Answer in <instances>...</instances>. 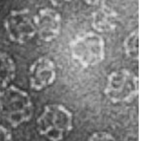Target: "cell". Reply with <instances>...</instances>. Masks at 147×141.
I'll use <instances>...</instances> for the list:
<instances>
[{"mask_svg":"<svg viewBox=\"0 0 147 141\" xmlns=\"http://www.w3.org/2000/svg\"><path fill=\"white\" fill-rule=\"evenodd\" d=\"M110 0H83V1L90 6H99L105 5Z\"/></svg>","mask_w":147,"mask_h":141,"instance_id":"13","label":"cell"},{"mask_svg":"<svg viewBox=\"0 0 147 141\" xmlns=\"http://www.w3.org/2000/svg\"><path fill=\"white\" fill-rule=\"evenodd\" d=\"M16 73L17 66L13 57L0 50V90L11 84Z\"/></svg>","mask_w":147,"mask_h":141,"instance_id":"9","label":"cell"},{"mask_svg":"<svg viewBox=\"0 0 147 141\" xmlns=\"http://www.w3.org/2000/svg\"><path fill=\"white\" fill-rule=\"evenodd\" d=\"M47 1L49 2L52 6L55 7H59L71 2L72 0H47Z\"/></svg>","mask_w":147,"mask_h":141,"instance_id":"14","label":"cell"},{"mask_svg":"<svg viewBox=\"0 0 147 141\" xmlns=\"http://www.w3.org/2000/svg\"><path fill=\"white\" fill-rule=\"evenodd\" d=\"M36 126L38 133L49 141H61L73 129V114L63 104H47L37 118Z\"/></svg>","mask_w":147,"mask_h":141,"instance_id":"2","label":"cell"},{"mask_svg":"<svg viewBox=\"0 0 147 141\" xmlns=\"http://www.w3.org/2000/svg\"><path fill=\"white\" fill-rule=\"evenodd\" d=\"M70 51L73 58L80 65L94 66L105 59V42L103 38L96 32L83 33L71 42Z\"/></svg>","mask_w":147,"mask_h":141,"instance_id":"3","label":"cell"},{"mask_svg":"<svg viewBox=\"0 0 147 141\" xmlns=\"http://www.w3.org/2000/svg\"><path fill=\"white\" fill-rule=\"evenodd\" d=\"M33 113L32 98L25 90L12 84L0 90V117L10 127L29 122Z\"/></svg>","mask_w":147,"mask_h":141,"instance_id":"1","label":"cell"},{"mask_svg":"<svg viewBox=\"0 0 147 141\" xmlns=\"http://www.w3.org/2000/svg\"><path fill=\"white\" fill-rule=\"evenodd\" d=\"M129 141H137V140H129Z\"/></svg>","mask_w":147,"mask_h":141,"instance_id":"15","label":"cell"},{"mask_svg":"<svg viewBox=\"0 0 147 141\" xmlns=\"http://www.w3.org/2000/svg\"><path fill=\"white\" fill-rule=\"evenodd\" d=\"M0 141H14L11 131L2 124H0Z\"/></svg>","mask_w":147,"mask_h":141,"instance_id":"12","label":"cell"},{"mask_svg":"<svg viewBox=\"0 0 147 141\" xmlns=\"http://www.w3.org/2000/svg\"><path fill=\"white\" fill-rule=\"evenodd\" d=\"M138 29L131 31L123 41V49L126 55L133 60H138Z\"/></svg>","mask_w":147,"mask_h":141,"instance_id":"10","label":"cell"},{"mask_svg":"<svg viewBox=\"0 0 147 141\" xmlns=\"http://www.w3.org/2000/svg\"><path fill=\"white\" fill-rule=\"evenodd\" d=\"M104 93L113 103H130L138 94V77L127 69L115 70L107 77Z\"/></svg>","mask_w":147,"mask_h":141,"instance_id":"4","label":"cell"},{"mask_svg":"<svg viewBox=\"0 0 147 141\" xmlns=\"http://www.w3.org/2000/svg\"><path fill=\"white\" fill-rule=\"evenodd\" d=\"M28 76L30 88L34 91H42L55 83L57 77L56 65L48 57H38L30 65Z\"/></svg>","mask_w":147,"mask_h":141,"instance_id":"6","label":"cell"},{"mask_svg":"<svg viewBox=\"0 0 147 141\" xmlns=\"http://www.w3.org/2000/svg\"><path fill=\"white\" fill-rule=\"evenodd\" d=\"M98 7L91 17L93 29L98 33H107L114 30L118 23L116 11L106 4Z\"/></svg>","mask_w":147,"mask_h":141,"instance_id":"8","label":"cell"},{"mask_svg":"<svg viewBox=\"0 0 147 141\" xmlns=\"http://www.w3.org/2000/svg\"><path fill=\"white\" fill-rule=\"evenodd\" d=\"M87 141H117V140L107 132L96 131L92 134Z\"/></svg>","mask_w":147,"mask_h":141,"instance_id":"11","label":"cell"},{"mask_svg":"<svg viewBox=\"0 0 147 141\" xmlns=\"http://www.w3.org/2000/svg\"><path fill=\"white\" fill-rule=\"evenodd\" d=\"M3 25L7 38L14 44H26L36 36L33 15L28 9L11 10L5 17Z\"/></svg>","mask_w":147,"mask_h":141,"instance_id":"5","label":"cell"},{"mask_svg":"<svg viewBox=\"0 0 147 141\" xmlns=\"http://www.w3.org/2000/svg\"><path fill=\"white\" fill-rule=\"evenodd\" d=\"M36 35L45 42H51L56 39L60 33L61 17L56 10L43 7L33 15Z\"/></svg>","mask_w":147,"mask_h":141,"instance_id":"7","label":"cell"}]
</instances>
